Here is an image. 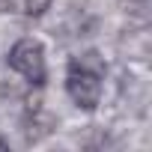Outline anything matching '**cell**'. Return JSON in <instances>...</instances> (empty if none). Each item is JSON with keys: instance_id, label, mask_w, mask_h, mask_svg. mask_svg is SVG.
<instances>
[{"instance_id": "6da1fadb", "label": "cell", "mask_w": 152, "mask_h": 152, "mask_svg": "<svg viewBox=\"0 0 152 152\" xmlns=\"http://www.w3.org/2000/svg\"><path fill=\"white\" fill-rule=\"evenodd\" d=\"M102 78H104V60L96 51L72 60L66 72V93L81 110H96L102 102Z\"/></svg>"}, {"instance_id": "7a4b0ae2", "label": "cell", "mask_w": 152, "mask_h": 152, "mask_svg": "<svg viewBox=\"0 0 152 152\" xmlns=\"http://www.w3.org/2000/svg\"><path fill=\"white\" fill-rule=\"evenodd\" d=\"M6 63H9V69H15L18 75H24L33 87H42L45 78H48L45 48H42V42H36V39H18V42L9 48Z\"/></svg>"}, {"instance_id": "3957f363", "label": "cell", "mask_w": 152, "mask_h": 152, "mask_svg": "<svg viewBox=\"0 0 152 152\" xmlns=\"http://www.w3.org/2000/svg\"><path fill=\"white\" fill-rule=\"evenodd\" d=\"M51 3H54V0H24V12L30 18H39V15H45L51 9Z\"/></svg>"}, {"instance_id": "277c9868", "label": "cell", "mask_w": 152, "mask_h": 152, "mask_svg": "<svg viewBox=\"0 0 152 152\" xmlns=\"http://www.w3.org/2000/svg\"><path fill=\"white\" fill-rule=\"evenodd\" d=\"M12 9V0H0V12H9Z\"/></svg>"}]
</instances>
